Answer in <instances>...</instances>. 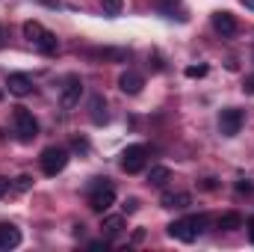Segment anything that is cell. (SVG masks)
<instances>
[{
	"instance_id": "1",
	"label": "cell",
	"mask_w": 254,
	"mask_h": 252,
	"mask_svg": "<svg viewBox=\"0 0 254 252\" xmlns=\"http://www.w3.org/2000/svg\"><path fill=\"white\" fill-rule=\"evenodd\" d=\"M210 220L201 214V217H187V220H175V223H169V238H175V241H184V244H192L201 232H204V226H207Z\"/></svg>"
},
{
	"instance_id": "2",
	"label": "cell",
	"mask_w": 254,
	"mask_h": 252,
	"mask_svg": "<svg viewBox=\"0 0 254 252\" xmlns=\"http://www.w3.org/2000/svg\"><path fill=\"white\" fill-rule=\"evenodd\" d=\"M68 160H71V154H68V148L63 145H51V148H45L42 151V157H39V163H42V172L45 175H60L65 166H68Z\"/></svg>"
},
{
	"instance_id": "3",
	"label": "cell",
	"mask_w": 254,
	"mask_h": 252,
	"mask_svg": "<svg viewBox=\"0 0 254 252\" xmlns=\"http://www.w3.org/2000/svg\"><path fill=\"white\" fill-rule=\"evenodd\" d=\"M113 202H116V190L107 184V178H95L92 181V193H89V208L95 214H104V211L113 208Z\"/></svg>"
},
{
	"instance_id": "4",
	"label": "cell",
	"mask_w": 254,
	"mask_h": 252,
	"mask_svg": "<svg viewBox=\"0 0 254 252\" xmlns=\"http://www.w3.org/2000/svg\"><path fill=\"white\" fill-rule=\"evenodd\" d=\"M12 122H15V133H18L21 142H33V139L39 136V122H36V116H33L27 107H15Z\"/></svg>"
},
{
	"instance_id": "5",
	"label": "cell",
	"mask_w": 254,
	"mask_h": 252,
	"mask_svg": "<svg viewBox=\"0 0 254 252\" xmlns=\"http://www.w3.org/2000/svg\"><path fill=\"white\" fill-rule=\"evenodd\" d=\"M145 157H148V148L145 145H127L125 151H122V169H125L127 175H136V172H142L145 169Z\"/></svg>"
},
{
	"instance_id": "6",
	"label": "cell",
	"mask_w": 254,
	"mask_h": 252,
	"mask_svg": "<svg viewBox=\"0 0 254 252\" xmlns=\"http://www.w3.org/2000/svg\"><path fill=\"white\" fill-rule=\"evenodd\" d=\"M243 122H246V113H243V110L225 107L222 116H219V130H222V136H237L240 127H243Z\"/></svg>"
},
{
	"instance_id": "7",
	"label": "cell",
	"mask_w": 254,
	"mask_h": 252,
	"mask_svg": "<svg viewBox=\"0 0 254 252\" xmlns=\"http://www.w3.org/2000/svg\"><path fill=\"white\" fill-rule=\"evenodd\" d=\"M142 86H145V77H142L139 71L127 68V71L119 74V89H122L125 95H139V92H142Z\"/></svg>"
},
{
	"instance_id": "8",
	"label": "cell",
	"mask_w": 254,
	"mask_h": 252,
	"mask_svg": "<svg viewBox=\"0 0 254 252\" xmlns=\"http://www.w3.org/2000/svg\"><path fill=\"white\" fill-rule=\"evenodd\" d=\"M80 95H83V83L71 77V80L63 86V92H60V104H63L65 110H71V107L80 104Z\"/></svg>"
},
{
	"instance_id": "9",
	"label": "cell",
	"mask_w": 254,
	"mask_h": 252,
	"mask_svg": "<svg viewBox=\"0 0 254 252\" xmlns=\"http://www.w3.org/2000/svg\"><path fill=\"white\" fill-rule=\"evenodd\" d=\"M213 27L225 36V39H231V36H237V30H240V24H237V18L231 15V12H213Z\"/></svg>"
},
{
	"instance_id": "10",
	"label": "cell",
	"mask_w": 254,
	"mask_h": 252,
	"mask_svg": "<svg viewBox=\"0 0 254 252\" xmlns=\"http://www.w3.org/2000/svg\"><path fill=\"white\" fill-rule=\"evenodd\" d=\"M6 89H9L12 95L24 98V95L33 92V80H30L27 74H9V77H6Z\"/></svg>"
},
{
	"instance_id": "11",
	"label": "cell",
	"mask_w": 254,
	"mask_h": 252,
	"mask_svg": "<svg viewBox=\"0 0 254 252\" xmlns=\"http://www.w3.org/2000/svg\"><path fill=\"white\" fill-rule=\"evenodd\" d=\"M18 244H21V229L3 223V226H0V250H15Z\"/></svg>"
},
{
	"instance_id": "12",
	"label": "cell",
	"mask_w": 254,
	"mask_h": 252,
	"mask_svg": "<svg viewBox=\"0 0 254 252\" xmlns=\"http://www.w3.org/2000/svg\"><path fill=\"white\" fill-rule=\"evenodd\" d=\"M89 113H92L95 125H107V101H104V95H92L89 98Z\"/></svg>"
},
{
	"instance_id": "13",
	"label": "cell",
	"mask_w": 254,
	"mask_h": 252,
	"mask_svg": "<svg viewBox=\"0 0 254 252\" xmlns=\"http://www.w3.org/2000/svg\"><path fill=\"white\" fill-rule=\"evenodd\" d=\"M33 48H36V51H42V54H57V51H60V42H57V36H54V33H48V30H45V33L33 42Z\"/></svg>"
},
{
	"instance_id": "14",
	"label": "cell",
	"mask_w": 254,
	"mask_h": 252,
	"mask_svg": "<svg viewBox=\"0 0 254 252\" xmlns=\"http://www.w3.org/2000/svg\"><path fill=\"white\" fill-rule=\"evenodd\" d=\"M163 208H190L192 205V196L190 193H163Z\"/></svg>"
},
{
	"instance_id": "15",
	"label": "cell",
	"mask_w": 254,
	"mask_h": 252,
	"mask_svg": "<svg viewBox=\"0 0 254 252\" xmlns=\"http://www.w3.org/2000/svg\"><path fill=\"white\" fill-rule=\"evenodd\" d=\"M101 229H104L107 238H119V235L125 232V217H104Z\"/></svg>"
},
{
	"instance_id": "16",
	"label": "cell",
	"mask_w": 254,
	"mask_h": 252,
	"mask_svg": "<svg viewBox=\"0 0 254 252\" xmlns=\"http://www.w3.org/2000/svg\"><path fill=\"white\" fill-rule=\"evenodd\" d=\"M89 57H95V60H127V51H122V48H95V51H89Z\"/></svg>"
},
{
	"instance_id": "17",
	"label": "cell",
	"mask_w": 254,
	"mask_h": 252,
	"mask_svg": "<svg viewBox=\"0 0 254 252\" xmlns=\"http://www.w3.org/2000/svg\"><path fill=\"white\" fill-rule=\"evenodd\" d=\"M169 178H172V169H169V166H151V172H148V181H151L154 187H166Z\"/></svg>"
},
{
	"instance_id": "18",
	"label": "cell",
	"mask_w": 254,
	"mask_h": 252,
	"mask_svg": "<svg viewBox=\"0 0 254 252\" xmlns=\"http://www.w3.org/2000/svg\"><path fill=\"white\" fill-rule=\"evenodd\" d=\"M219 229H225V232H237V229H243V217H240L237 211L222 214V217H219Z\"/></svg>"
},
{
	"instance_id": "19",
	"label": "cell",
	"mask_w": 254,
	"mask_h": 252,
	"mask_svg": "<svg viewBox=\"0 0 254 252\" xmlns=\"http://www.w3.org/2000/svg\"><path fill=\"white\" fill-rule=\"evenodd\" d=\"M42 33H45V27H42L39 21H27V24H24V39H27L30 45H33V42H36Z\"/></svg>"
},
{
	"instance_id": "20",
	"label": "cell",
	"mask_w": 254,
	"mask_h": 252,
	"mask_svg": "<svg viewBox=\"0 0 254 252\" xmlns=\"http://www.w3.org/2000/svg\"><path fill=\"white\" fill-rule=\"evenodd\" d=\"M30 187H33V178H30V175H18V178H15V190L27 193Z\"/></svg>"
},
{
	"instance_id": "21",
	"label": "cell",
	"mask_w": 254,
	"mask_h": 252,
	"mask_svg": "<svg viewBox=\"0 0 254 252\" xmlns=\"http://www.w3.org/2000/svg\"><path fill=\"white\" fill-rule=\"evenodd\" d=\"M104 12L107 15H119L122 12V0H104Z\"/></svg>"
},
{
	"instance_id": "22",
	"label": "cell",
	"mask_w": 254,
	"mask_h": 252,
	"mask_svg": "<svg viewBox=\"0 0 254 252\" xmlns=\"http://www.w3.org/2000/svg\"><path fill=\"white\" fill-rule=\"evenodd\" d=\"M207 71H210L207 65H190L187 68V77H207Z\"/></svg>"
},
{
	"instance_id": "23",
	"label": "cell",
	"mask_w": 254,
	"mask_h": 252,
	"mask_svg": "<svg viewBox=\"0 0 254 252\" xmlns=\"http://www.w3.org/2000/svg\"><path fill=\"white\" fill-rule=\"evenodd\" d=\"M243 92H246V95H254V74H249V77L243 80Z\"/></svg>"
},
{
	"instance_id": "24",
	"label": "cell",
	"mask_w": 254,
	"mask_h": 252,
	"mask_svg": "<svg viewBox=\"0 0 254 252\" xmlns=\"http://www.w3.org/2000/svg\"><path fill=\"white\" fill-rule=\"evenodd\" d=\"M139 211V199H127L125 202V214H136Z\"/></svg>"
},
{
	"instance_id": "25",
	"label": "cell",
	"mask_w": 254,
	"mask_h": 252,
	"mask_svg": "<svg viewBox=\"0 0 254 252\" xmlns=\"http://www.w3.org/2000/svg\"><path fill=\"white\" fill-rule=\"evenodd\" d=\"M89 250H110V241H107V238H104V241H92Z\"/></svg>"
},
{
	"instance_id": "26",
	"label": "cell",
	"mask_w": 254,
	"mask_h": 252,
	"mask_svg": "<svg viewBox=\"0 0 254 252\" xmlns=\"http://www.w3.org/2000/svg\"><path fill=\"white\" fill-rule=\"evenodd\" d=\"M74 148H77V151H89V142H86V139H80V136H77V139H74Z\"/></svg>"
},
{
	"instance_id": "27",
	"label": "cell",
	"mask_w": 254,
	"mask_h": 252,
	"mask_svg": "<svg viewBox=\"0 0 254 252\" xmlns=\"http://www.w3.org/2000/svg\"><path fill=\"white\" fill-rule=\"evenodd\" d=\"M6 193H9V178H3V175H0V199H3Z\"/></svg>"
},
{
	"instance_id": "28",
	"label": "cell",
	"mask_w": 254,
	"mask_h": 252,
	"mask_svg": "<svg viewBox=\"0 0 254 252\" xmlns=\"http://www.w3.org/2000/svg\"><path fill=\"white\" fill-rule=\"evenodd\" d=\"M237 190H240V193H252V184H249V181H240Z\"/></svg>"
},
{
	"instance_id": "29",
	"label": "cell",
	"mask_w": 254,
	"mask_h": 252,
	"mask_svg": "<svg viewBox=\"0 0 254 252\" xmlns=\"http://www.w3.org/2000/svg\"><path fill=\"white\" fill-rule=\"evenodd\" d=\"M246 226H249V241H252V244H254V217H252V220H249V223H246Z\"/></svg>"
},
{
	"instance_id": "30",
	"label": "cell",
	"mask_w": 254,
	"mask_h": 252,
	"mask_svg": "<svg viewBox=\"0 0 254 252\" xmlns=\"http://www.w3.org/2000/svg\"><path fill=\"white\" fill-rule=\"evenodd\" d=\"M240 3H243L246 9H252V12H254V0H240Z\"/></svg>"
},
{
	"instance_id": "31",
	"label": "cell",
	"mask_w": 254,
	"mask_h": 252,
	"mask_svg": "<svg viewBox=\"0 0 254 252\" xmlns=\"http://www.w3.org/2000/svg\"><path fill=\"white\" fill-rule=\"evenodd\" d=\"M39 3H45V6H51V9H54V6H60L57 0H39Z\"/></svg>"
}]
</instances>
